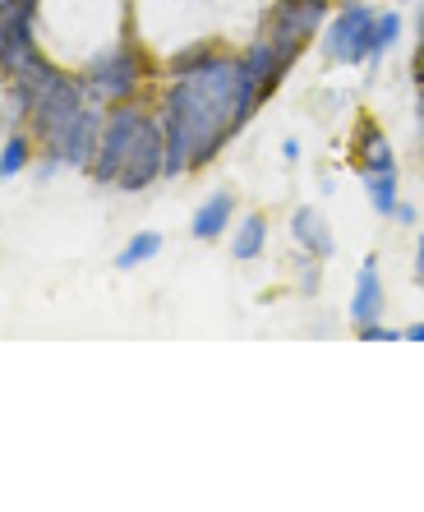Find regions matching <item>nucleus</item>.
Returning a JSON list of instances; mask_svg holds the SVG:
<instances>
[{"label":"nucleus","mask_w":424,"mask_h":512,"mask_svg":"<svg viewBox=\"0 0 424 512\" xmlns=\"http://www.w3.org/2000/svg\"><path fill=\"white\" fill-rule=\"evenodd\" d=\"M378 314H383V282H378V259H365V268H360V277H355L351 319L360 323V328H369V323H378Z\"/></svg>","instance_id":"nucleus-6"},{"label":"nucleus","mask_w":424,"mask_h":512,"mask_svg":"<svg viewBox=\"0 0 424 512\" xmlns=\"http://www.w3.org/2000/svg\"><path fill=\"white\" fill-rule=\"evenodd\" d=\"M374 42H378V14L369 10V5H342L337 19L328 24L323 51H328V60H337V65H369Z\"/></svg>","instance_id":"nucleus-4"},{"label":"nucleus","mask_w":424,"mask_h":512,"mask_svg":"<svg viewBox=\"0 0 424 512\" xmlns=\"http://www.w3.org/2000/svg\"><path fill=\"white\" fill-rule=\"evenodd\" d=\"M157 250H162V236H157V231H139V236H134L130 245L116 254V263H120V268H139V263H148Z\"/></svg>","instance_id":"nucleus-12"},{"label":"nucleus","mask_w":424,"mask_h":512,"mask_svg":"<svg viewBox=\"0 0 424 512\" xmlns=\"http://www.w3.org/2000/svg\"><path fill=\"white\" fill-rule=\"evenodd\" d=\"M365 194H369V203H374V213H383V217H392L397 213V176L392 171H365Z\"/></svg>","instance_id":"nucleus-10"},{"label":"nucleus","mask_w":424,"mask_h":512,"mask_svg":"<svg viewBox=\"0 0 424 512\" xmlns=\"http://www.w3.org/2000/svg\"><path fill=\"white\" fill-rule=\"evenodd\" d=\"M217 56V47L212 42H199V47H185L180 56H171V74H185V70H199L203 60Z\"/></svg>","instance_id":"nucleus-15"},{"label":"nucleus","mask_w":424,"mask_h":512,"mask_svg":"<svg viewBox=\"0 0 424 512\" xmlns=\"http://www.w3.org/2000/svg\"><path fill=\"white\" fill-rule=\"evenodd\" d=\"M263 93L249 79L245 60L217 51L199 70L176 74L162 102V130H166V176L208 167L226 143L249 125L259 111Z\"/></svg>","instance_id":"nucleus-1"},{"label":"nucleus","mask_w":424,"mask_h":512,"mask_svg":"<svg viewBox=\"0 0 424 512\" xmlns=\"http://www.w3.org/2000/svg\"><path fill=\"white\" fill-rule=\"evenodd\" d=\"M392 217H397V222H406V227H411V222H415V208H406V203H397V213H392Z\"/></svg>","instance_id":"nucleus-19"},{"label":"nucleus","mask_w":424,"mask_h":512,"mask_svg":"<svg viewBox=\"0 0 424 512\" xmlns=\"http://www.w3.org/2000/svg\"><path fill=\"white\" fill-rule=\"evenodd\" d=\"M415 84L424 88V42H420V51H415Z\"/></svg>","instance_id":"nucleus-18"},{"label":"nucleus","mask_w":424,"mask_h":512,"mask_svg":"<svg viewBox=\"0 0 424 512\" xmlns=\"http://www.w3.org/2000/svg\"><path fill=\"white\" fill-rule=\"evenodd\" d=\"M360 171H392V148L374 125L360 130Z\"/></svg>","instance_id":"nucleus-11"},{"label":"nucleus","mask_w":424,"mask_h":512,"mask_svg":"<svg viewBox=\"0 0 424 512\" xmlns=\"http://www.w3.org/2000/svg\"><path fill=\"white\" fill-rule=\"evenodd\" d=\"M143 79V60L130 42H111L102 47L93 60H88V70H83V88L93 102H106V107H120V102H130L134 88Z\"/></svg>","instance_id":"nucleus-2"},{"label":"nucleus","mask_w":424,"mask_h":512,"mask_svg":"<svg viewBox=\"0 0 424 512\" xmlns=\"http://www.w3.org/2000/svg\"><path fill=\"white\" fill-rule=\"evenodd\" d=\"M0 5H5V10H10V5H14V0H0Z\"/></svg>","instance_id":"nucleus-23"},{"label":"nucleus","mask_w":424,"mask_h":512,"mask_svg":"<svg viewBox=\"0 0 424 512\" xmlns=\"http://www.w3.org/2000/svg\"><path fill=\"white\" fill-rule=\"evenodd\" d=\"M263 245H268V222H263L259 213L245 217V222L236 227V236H231V254H236L240 263H249V259H259L263 254Z\"/></svg>","instance_id":"nucleus-9"},{"label":"nucleus","mask_w":424,"mask_h":512,"mask_svg":"<svg viewBox=\"0 0 424 512\" xmlns=\"http://www.w3.org/2000/svg\"><path fill=\"white\" fill-rule=\"evenodd\" d=\"M346 5H365V0H346Z\"/></svg>","instance_id":"nucleus-22"},{"label":"nucleus","mask_w":424,"mask_h":512,"mask_svg":"<svg viewBox=\"0 0 424 512\" xmlns=\"http://www.w3.org/2000/svg\"><path fill=\"white\" fill-rule=\"evenodd\" d=\"M291 236H295V245L305 254H314V259H328L332 254V231H328V222H323L318 208H295Z\"/></svg>","instance_id":"nucleus-7"},{"label":"nucleus","mask_w":424,"mask_h":512,"mask_svg":"<svg viewBox=\"0 0 424 512\" xmlns=\"http://www.w3.org/2000/svg\"><path fill=\"white\" fill-rule=\"evenodd\" d=\"M28 134L24 130H14L10 139H5V153H0V176H19V171L28 167Z\"/></svg>","instance_id":"nucleus-14"},{"label":"nucleus","mask_w":424,"mask_h":512,"mask_svg":"<svg viewBox=\"0 0 424 512\" xmlns=\"http://www.w3.org/2000/svg\"><path fill=\"white\" fill-rule=\"evenodd\" d=\"M143 125H148V111H143V107H130V102H120V107L106 116L102 143H97V157H93V171H88L97 185H116L120 171L130 167L134 143H139Z\"/></svg>","instance_id":"nucleus-3"},{"label":"nucleus","mask_w":424,"mask_h":512,"mask_svg":"<svg viewBox=\"0 0 424 512\" xmlns=\"http://www.w3.org/2000/svg\"><path fill=\"white\" fill-rule=\"evenodd\" d=\"M323 14H328V0H277V5H272V24L263 37L282 51L286 65H295L300 47H305L309 37L318 33V24H323Z\"/></svg>","instance_id":"nucleus-5"},{"label":"nucleus","mask_w":424,"mask_h":512,"mask_svg":"<svg viewBox=\"0 0 424 512\" xmlns=\"http://www.w3.org/2000/svg\"><path fill=\"white\" fill-rule=\"evenodd\" d=\"M397 37H401V14L397 10L378 14V42H374V56H369V70H378V65H383V56L397 47Z\"/></svg>","instance_id":"nucleus-13"},{"label":"nucleus","mask_w":424,"mask_h":512,"mask_svg":"<svg viewBox=\"0 0 424 512\" xmlns=\"http://www.w3.org/2000/svg\"><path fill=\"white\" fill-rule=\"evenodd\" d=\"M360 337H365V342H397L401 333H388L383 323H369V328H360Z\"/></svg>","instance_id":"nucleus-16"},{"label":"nucleus","mask_w":424,"mask_h":512,"mask_svg":"<svg viewBox=\"0 0 424 512\" xmlns=\"http://www.w3.org/2000/svg\"><path fill=\"white\" fill-rule=\"evenodd\" d=\"M420 24H424V14H420Z\"/></svg>","instance_id":"nucleus-24"},{"label":"nucleus","mask_w":424,"mask_h":512,"mask_svg":"<svg viewBox=\"0 0 424 512\" xmlns=\"http://www.w3.org/2000/svg\"><path fill=\"white\" fill-rule=\"evenodd\" d=\"M231 217H236V199L222 190V194H212V199L199 203V213H194L189 227H194V236L199 240H217L226 227H231Z\"/></svg>","instance_id":"nucleus-8"},{"label":"nucleus","mask_w":424,"mask_h":512,"mask_svg":"<svg viewBox=\"0 0 424 512\" xmlns=\"http://www.w3.org/2000/svg\"><path fill=\"white\" fill-rule=\"evenodd\" d=\"M401 337H411V342H424V323H411V328H406Z\"/></svg>","instance_id":"nucleus-21"},{"label":"nucleus","mask_w":424,"mask_h":512,"mask_svg":"<svg viewBox=\"0 0 424 512\" xmlns=\"http://www.w3.org/2000/svg\"><path fill=\"white\" fill-rule=\"evenodd\" d=\"M282 157H286V162H295V157H300V143L286 139V143H282Z\"/></svg>","instance_id":"nucleus-20"},{"label":"nucleus","mask_w":424,"mask_h":512,"mask_svg":"<svg viewBox=\"0 0 424 512\" xmlns=\"http://www.w3.org/2000/svg\"><path fill=\"white\" fill-rule=\"evenodd\" d=\"M415 282L424 286V231H420V245H415Z\"/></svg>","instance_id":"nucleus-17"}]
</instances>
